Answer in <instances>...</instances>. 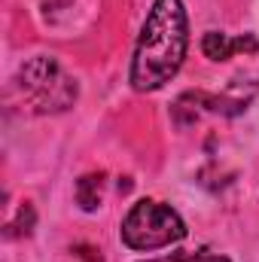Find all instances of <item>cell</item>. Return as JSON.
Returning a JSON list of instances; mask_svg holds the SVG:
<instances>
[{
	"label": "cell",
	"mask_w": 259,
	"mask_h": 262,
	"mask_svg": "<svg viewBox=\"0 0 259 262\" xmlns=\"http://www.w3.org/2000/svg\"><path fill=\"white\" fill-rule=\"evenodd\" d=\"M189 49V25L180 0H156L143 31L137 37V49L131 58V85L137 92H156L180 70Z\"/></svg>",
	"instance_id": "obj_1"
},
{
	"label": "cell",
	"mask_w": 259,
	"mask_h": 262,
	"mask_svg": "<svg viewBox=\"0 0 259 262\" xmlns=\"http://www.w3.org/2000/svg\"><path fill=\"white\" fill-rule=\"evenodd\" d=\"M15 85L31 113H61L76 101V79H70L55 58L37 55L21 64Z\"/></svg>",
	"instance_id": "obj_2"
},
{
	"label": "cell",
	"mask_w": 259,
	"mask_h": 262,
	"mask_svg": "<svg viewBox=\"0 0 259 262\" xmlns=\"http://www.w3.org/2000/svg\"><path fill=\"white\" fill-rule=\"evenodd\" d=\"M186 238V223L180 213L162 201L143 198L122 220V241L131 250H162Z\"/></svg>",
	"instance_id": "obj_3"
},
{
	"label": "cell",
	"mask_w": 259,
	"mask_h": 262,
	"mask_svg": "<svg viewBox=\"0 0 259 262\" xmlns=\"http://www.w3.org/2000/svg\"><path fill=\"white\" fill-rule=\"evenodd\" d=\"M259 43L253 34H244V37H229L223 31H207L201 37V52L210 58V61H229L235 52H256Z\"/></svg>",
	"instance_id": "obj_4"
},
{
	"label": "cell",
	"mask_w": 259,
	"mask_h": 262,
	"mask_svg": "<svg viewBox=\"0 0 259 262\" xmlns=\"http://www.w3.org/2000/svg\"><path fill=\"white\" fill-rule=\"evenodd\" d=\"M101 186H104V177L101 174H85L76 180V204L82 210H95L101 204Z\"/></svg>",
	"instance_id": "obj_5"
},
{
	"label": "cell",
	"mask_w": 259,
	"mask_h": 262,
	"mask_svg": "<svg viewBox=\"0 0 259 262\" xmlns=\"http://www.w3.org/2000/svg\"><path fill=\"white\" fill-rule=\"evenodd\" d=\"M31 229H34V207L25 204V207L18 210V220L6 226V235H28Z\"/></svg>",
	"instance_id": "obj_6"
},
{
	"label": "cell",
	"mask_w": 259,
	"mask_h": 262,
	"mask_svg": "<svg viewBox=\"0 0 259 262\" xmlns=\"http://www.w3.org/2000/svg\"><path fill=\"white\" fill-rule=\"evenodd\" d=\"M192 262H229V259L220 256V253H201V256H195Z\"/></svg>",
	"instance_id": "obj_7"
}]
</instances>
